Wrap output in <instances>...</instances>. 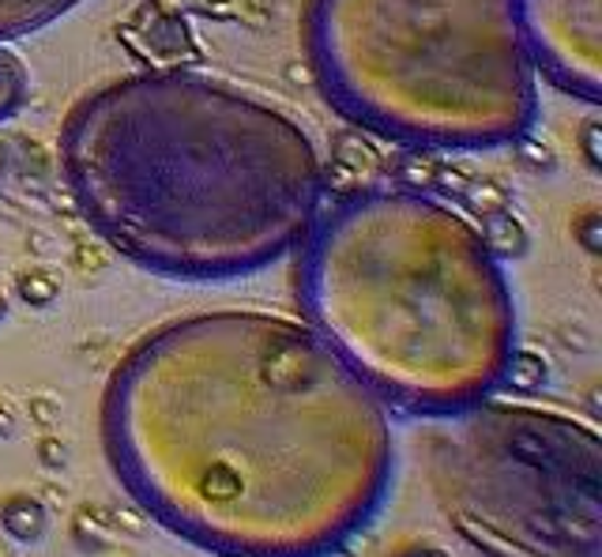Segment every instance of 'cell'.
<instances>
[{"mask_svg":"<svg viewBox=\"0 0 602 557\" xmlns=\"http://www.w3.org/2000/svg\"><path fill=\"white\" fill-rule=\"evenodd\" d=\"M76 212L170 279H237L298 249L324 212V162L290 114L185 72L90 90L61 132Z\"/></svg>","mask_w":602,"mask_h":557,"instance_id":"6da1fadb","label":"cell"},{"mask_svg":"<svg viewBox=\"0 0 602 557\" xmlns=\"http://www.w3.org/2000/svg\"><path fill=\"white\" fill-rule=\"evenodd\" d=\"M301 294L313 332L415 415H455L505 385L516 306L494 245L452 204L407 189L354 193L316 215Z\"/></svg>","mask_w":602,"mask_h":557,"instance_id":"7a4b0ae2","label":"cell"},{"mask_svg":"<svg viewBox=\"0 0 602 557\" xmlns=\"http://www.w3.org/2000/svg\"><path fill=\"white\" fill-rule=\"evenodd\" d=\"M305 53L327 103L407 148H505L538 117L513 0H309Z\"/></svg>","mask_w":602,"mask_h":557,"instance_id":"3957f363","label":"cell"},{"mask_svg":"<svg viewBox=\"0 0 602 557\" xmlns=\"http://www.w3.org/2000/svg\"><path fill=\"white\" fill-rule=\"evenodd\" d=\"M535 72L583 103L602 90V0H513Z\"/></svg>","mask_w":602,"mask_h":557,"instance_id":"277c9868","label":"cell"},{"mask_svg":"<svg viewBox=\"0 0 602 557\" xmlns=\"http://www.w3.org/2000/svg\"><path fill=\"white\" fill-rule=\"evenodd\" d=\"M76 4L79 0H0V45L42 31Z\"/></svg>","mask_w":602,"mask_h":557,"instance_id":"5b68a950","label":"cell"},{"mask_svg":"<svg viewBox=\"0 0 602 557\" xmlns=\"http://www.w3.org/2000/svg\"><path fill=\"white\" fill-rule=\"evenodd\" d=\"M0 527H4V535L15 538V543H39L45 527H50V513H45V505L39 497H31V493H8V497L0 501Z\"/></svg>","mask_w":602,"mask_h":557,"instance_id":"8992f818","label":"cell"},{"mask_svg":"<svg viewBox=\"0 0 602 557\" xmlns=\"http://www.w3.org/2000/svg\"><path fill=\"white\" fill-rule=\"evenodd\" d=\"M72 535H76V543L84 546V550H106L117 538V524L106 508L84 505L76 513V519H72Z\"/></svg>","mask_w":602,"mask_h":557,"instance_id":"52a82bcc","label":"cell"},{"mask_svg":"<svg viewBox=\"0 0 602 557\" xmlns=\"http://www.w3.org/2000/svg\"><path fill=\"white\" fill-rule=\"evenodd\" d=\"M26 87L31 84H26V72L20 65V57L0 45V121L12 117L15 109L26 103Z\"/></svg>","mask_w":602,"mask_h":557,"instance_id":"ba28073f","label":"cell"},{"mask_svg":"<svg viewBox=\"0 0 602 557\" xmlns=\"http://www.w3.org/2000/svg\"><path fill=\"white\" fill-rule=\"evenodd\" d=\"M391 557H452V554H444L441 546H430V543H410V546L396 550Z\"/></svg>","mask_w":602,"mask_h":557,"instance_id":"9c48e42d","label":"cell"},{"mask_svg":"<svg viewBox=\"0 0 602 557\" xmlns=\"http://www.w3.org/2000/svg\"><path fill=\"white\" fill-rule=\"evenodd\" d=\"M42 452H45V456H42L45 468H57V463H65V452L57 456V444H53V441H45V444H42Z\"/></svg>","mask_w":602,"mask_h":557,"instance_id":"30bf717a","label":"cell"},{"mask_svg":"<svg viewBox=\"0 0 602 557\" xmlns=\"http://www.w3.org/2000/svg\"><path fill=\"white\" fill-rule=\"evenodd\" d=\"M0 557H12V554H8V550H4V546H0Z\"/></svg>","mask_w":602,"mask_h":557,"instance_id":"8fae6325","label":"cell"}]
</instances>
